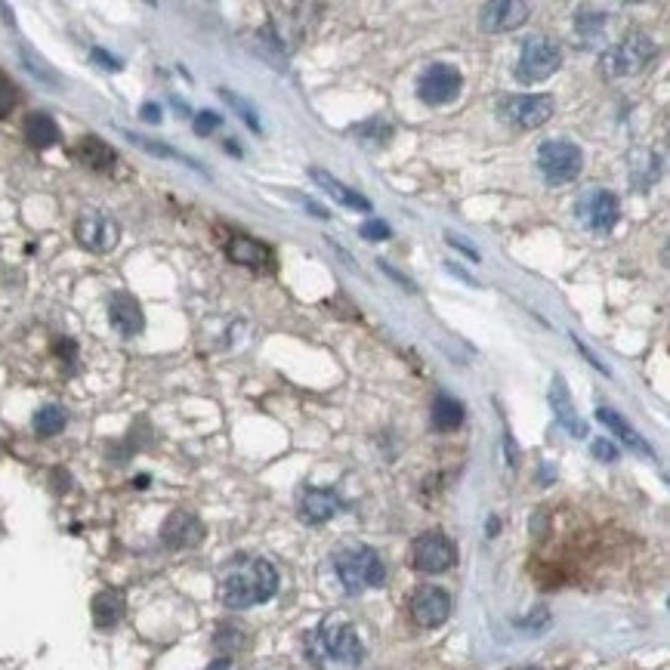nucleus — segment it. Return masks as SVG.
<instances>
[{
  "label": "nucleus",
  "instance_id": "nucleus-16",
  "mask_svg": "<svg viewBox=\"0 0 670 670\" xmlns=\"http://www.w3.org/2000/svg\"><path fill=\"white\" fill-rule=\"evenodd\" d=\"M109 322L121 337H136L146 328V315H143V306L136 303V297H130L127 291H115L109 297Z\"/></svg>",
  "mask_w": 670,
  "mask_h": 670
},
{
  "label": "nucleus",
  "instance_id": "nucleus-10",
  "mask_svg": "<svg viewBox=\"0 0 670 670\" xmlns=\"http://www.w3.org/2000/svg\"><path fill=\"white\" fill-rule=\"evenodd\" d=\"M618 217H621V204L606 189L593 186L578 198V220L596 235H609L615 229Z\"/></svg>",
  "mask_w": 670,
  "mask_h": 670
},
{
  "label": "nucleus",
  "instance_id": "nucleus-14",
  "mask_svg": "<svg viewBox=\"0 0 670 670\" xmlns=\"http://www.w3.org/2000/svg\"><path fill=\"white\" fill-rule=\"evenodd\" d=\"M528 16H532V7L522 4V0H491L479 10V25L488 34H504L525 25Z\"/></svg>",
  "mask_w": 670,
  "mask_h": 670
},
{
  "label": "nucleus",
  "instance_id": "nucleus-11",
  "mask_svg": "<svg viewBox=\"0 0 670 670\" xmlns=\"http://www.w3.org/2000/svg\"><path fill=\"white\" fill-rule=\"evenodd\" d=\"M75 238L93 254H109L118 248L121 226L109 214H102V210H84L75 223Z\"/></svg>",
  "mask_w": 670,
  "mask_h": 670
},
{
  "label": "nucleus",
  "instance_id": "nucleus-9",
  "mask_svg": "<svg viewBox=\"0 0 670 670\" xmlns=\"http://www.w3.org/2000/svg\"><path fill=\"white\" fill-rule=\"evenodd\" d=\"M464 75L448 62H433L427 72L417 78V96L423 105H448L461 96Z\"/></svg>",
  "mask_w": 670,
  "mask_h": 670
},
{
  "label": "nucleus",
  "instance_id": "nucleus-7",
  "mask_svg": "<svg viewBox=\"0 0 670 670\" xmlns=\"http://www.w3.org/2000/svg\"><path fill=\"white\" fill-rule=\"evenodd\" d=\"M556 112V99L550 93H535V96H507L498 102L501 121L519 127V130H538L544 127Z\"/></svg>",
  "mask_w": 670,
  "mask_h": 670
},
{
  "label": "nucleus",
  "instance_id": "nucleus-27",
  "mask_svg": "<svg viewBox=\"0 0 670 670\" xmlns=\"http://www.w3.org/2000/svg\"><path fill=\"white\" fill-rule=\"evenodd\" d=\"M214 646H217L220 655L232 658V652L244 646V630L235 627V624H220L217 633H214Z\"/></svg>",
  "mask_w": 670,
  "mask_h": 670
},
{
  "label": "nucleus",
  "instance_id": "nucleus-20",
  "mask_svg": "<svg viewBox=\"0 0 670 670\" xmlns=\"http://www.w3.org/2000/svg\"><path fill=\"white\" fill-rule=\"evenodd\" d=\"M596 420L603 423V427H606L609 433H615V436H618V439H621V442H624L627 448H633V451H637V454H643V457H652V461H655V451H652V445H649V442H646V439H643V436H640L637 430H633L630 423H627V420H624V417H621V414H618L615 408H609V405L596 408Z\"/></svg>",
  "mask_w": 670,
  "mask_h": 670
},
{
  "label": "nucleus",
  "instance_id": "nucleus-30",
  "mask_svg": "<svg viewBox=\"0 0 670 670\" xmlns=\"http://www.w3.org/2000/svg\"><path fill=\"white\" fill-rule=\"evenodd\" d=\"M16 102H19L16 84L7 75H0V118H7L16 109Z\"/></svg>",
  "mask_w": 670,
  "mask_h": 670
},
{
  "label": "nucleus",
  "instance_id": "nucleus-22",
  "mask_svg": "<svg viewBox=\"0 0 670 670\" xmlns=\"http://www.w3.org/2000/svg\"><path fill=\"white\" fill-rule=\"evenodd\" d=\"M75 158H78L84 167L96 170V173H109V170H115V161H118L115 149H112L109 143H102V139H99V136H93V133L78 139V146H75Z\"/></svg>",
  "mask_w": 670,
  "mask_h": 670
},
{
  "label": "nucleus",
  "instance_id": "nucleus-18",
  "mask_svg": "<svg viewBox=\"0 0 670 670\" xmlns=\"http://www.w3.org/2000/svg\"><path fill=\"white\" fill-rule=\"evenodd\" d=\"M226 257L238 266H248V269H272V263H275L266 244H260L257 238H248V235H232L226 241Z\"/></svg>",
  "mask_w": 670,
  "mask_h": 670
},
{
  "label": "nucleus",
  "instance_id": "nucleus-8",
  "mask_svg": "<svg viewBox=\"0 0 670 670\" xmlns=\"http://www.w3.org/2000/svg\"><path fill=\"white\" fill-rule=\"evenodd\" d=\"M411 562L423 575H442L457 562V547L445 532H423L411 544Z\"/></svg>",
  "mask_w": 670,
  "mask_h": 670
},
{
  "label": "nucleus",
  "instance_id": "nucleus-25",
  "mask_svg": "<svg viewBox=\"0 0 670 670\" xmlns=\"http://www.w3.org/2000/svg\"><path fill=\"white\" fill-rule=\"evenodd\" d=\"M65 423H68V411L62 405H44V408L34 411L31 427L41 439H53L65 430Z\"/></svg>",
  "mask_w": 670,
  "mask_h": 670
},
{
  "label": "nucleus",
  "instance_id": "nucleus-39",
  "mask_svg": "<svg viewBox=\"0 0 670 670\" xmlns=\"http://www.w3.org/2000/svg\"><path fill=\"white\" fill-rule=\"evenodd\" d=\"M207 670H232V658L220 655V658H214V661L207 664Z\"/></svg>",
  "mask_w": 670,
  "mask_h": 670
},
{
  "label": "nucleus",
  "instance_id": "nucleus-3",
  "mask_svg": "<svg viewBox=\"0 0 670 670\" xmlns=\"http://www.w3.org/2000/svg\"><path fill=\"white\" fill-rule=\"evenodd\" d=\"M334 569H337V578H340V584L349 596H359L365 590L383 587V581H386L383 556L374 547H346V550H340L337 559H334Z\"/></svg>",
  "mask_w": 670,
  "mask_h": 670
},
{
  "label": "nucleus",
  "instance_id": "nucleus-5",
  "mask_svg": "<svg viewBox=\"0 0 670 670\" xmlns=\"http://www.w3.org/2000/svg\"><path fill=\"white\" fill-rule=\"evenodd\" d=\"M559 62H562L559 47L550 38H544V34H535V38H525L522 41L519 59L513 65V75H516L519 84L532 87V84H541L550 75H556Z\"/></svg>",
  "mask_w": 670,
  "mask_h": 670
},
{
  "label": "nucleus",
  "instance_id": "nucleus-26",
  "mask_svg": "<svg viewBox=\"0 0 670 670\" xmlns=\"http://www.w3.org/2000/svg\"><path fill=\"white\" fill-rule=\"evenodd\" d=\"M606 13H596V10H590V7H581L578 10V16H575V28H578V34L581 38L590 44L596 34H599V28H606Z\"/></svg>",
  "mask_w": 670,
  "mask_h": 670
},
{
  "label": "nucleus",
  "instance_id": "nucleus-28",
  "mask_svg": "<svg viewBox=\"0 0 670 670\" xmlns=\"http://www.w3.org/2000/svg\"><path fill=\"white\" fill-rule=\"evenodd\" d=\"M127 139H130L133 146L146 149V152H152V155H158V158H176V161H186L189 167H198L195 161H189L186 155H180V152L170 149V146H164V143H152V139H146V136H136V133H127Z\"/></svg>",
  "mask_w": 670,
  "mask_h": 670
},
{
  "label": "nucleus",
  "instance_id": "nucleus-36",
  "mask_svg": "<svg viewBox=\"0 0 670 670\" xmlns=\"http://www.w3.org/2000/svg\"><path fill=\"white\" fill-rule=\"evenodd\" d=\"M93 62H99V68H105V72H118L121 68V59H115V56H109L105 50H93Z\"/></svg>",
  "mask_w": 670,
  "mask_h": 670
},
{
  "label": "nucleus",
  "instance_id": "nucleus-35",
  "mask_svg": "<svg viewBox=\"0 0 670 670\" xmlns=\"http://www.w3.org/2000/svg\"><path fill=\"white\" fill-rule=\"evenodd\" d=\"M445 238H448V244H451V248H457V251H461V254H467L470 260H479V251H476V248H470V244H467V241H464L461 235H454V232H445Z\"/></svg>",
  "mask_w": 670,
  "mask_h": 670
},
{
  "label": "nucleus",
  "instance_id": "nucleus-24",
  "mask_svg": "<svg viewBox=\"0 0 670 670\" xmlns=\"http://www.w3.org/2000/svg\"><path fill=\"white\" fill-rule=\"evenodd\" d=\"M430 420H433V430L439 433H451L464 423V405L451 399L448 393H439L433 399V411H430Z\"/></svg>",
  "mask_w": 670,
  "mask_h": 670
},
{
  "label": "nucleus",
  "instance_id": "nucleus-40",
  "mask_svg": "<svg viewBox=\"0 0 670 670\" xmlns=\"http://www.w3.org/2000/svg\"><path fill=\"white\" fill-rule=\"evenodd\" d=\"M149 482H152L149 476H136L133 479V488H149Z\"/></svg>",
  "mask_w": 670,
  "mask_h": 670
},
{
  "label": "nucleus",
  "instance_id": "nucleus-31",
  "mask_svg": "<svg viewBox=\"0 0 670 670\" xmlns=\"http://www.w3.org/2000/svg\"><path fill=\"white\" fill-rule=\"evenodd\" d=\"M359 235H362L365 241H386V238L393 235V229L386 226L383 220H368V223H362Z\"/></svg>",
  "mask_w": 670,
  "mask_h": 670
},
{
  "label": "nucleus",
  "instance_id": "nucleus-32",
  "mask_svg": "<svg viewBox=\"0 0 670 670\" xmlns=\"http://www.w3.org/2000/svg\"><path fill=\"white\" fill-rule=\"evenodd\" d=\"M220 124H223V118H220L217 112H198L192 127H195V133H198V136H207V133H214Z\"/></svg>",
  "mask_w": 670,
  "mask_h": 670
},
{
  "label": "nucleus",
  "instance_id": "nucleus-33",
  "mask_svg": "<svg viewBox=\"0 0 670 670\" xmlns=\"http://www.w3.org/2000/svg\"><path fill=\"white\" fill-rule=\"evenodd\" d=\"M593 457H596V461L615 464V461H618V448H615L609 439H596V442H593Z\"/></svg>",
  "mask_w": 670,
  "mask_h": 670
},
{
  "label": "nucleus",
  "instance_id": "nucleus-41",
  "mask_svg": "<svg viewBox=\"0 0 670 670\" xmlns=\"http://www.w3.org/2000/svg\"><path fill=\"white\" fill-rule=\"evenodd\" d=\"M522 670H541V667H522Z\"/></svg>",
  "mask_w": 670,
  "mask_h": 670
},
{
  "label": "nucleus",
  "instance_id": "nucleus-4",
  "mask_svg": "<svg viewBox=\"0 0 670 670\" xmlns=\"http://www.w3.org/2000/svg\"><path fill=\"white\" fill-rule=\"evenodd\" d=\"M658 56V44L643 31L627 34L624 41L609 47L603 53V75L606 78H630L649 68V62Z\"/></svg>",
  "mask_w": 670,
  "mask_h": 670
},
{
  "label": "nucleus",
  "instance_id": "nucleus-37",
  "mask_svg": "<svg viewBox=\"0 0 670 670\" xmlns=\"http://www.w3.org/2000/svg\"><path fill=\"white\" fill-rule=\"evenodd\" d=\"M143 118H146L149 124H158V121H161V105L146 102V105H143Z\"/></svg>",
  "mask_w": 670,
  "mask_h": 670
},
{
  "label": "nucleus",
  "instance_id": "nucleus-23",
  "mask_svg": "<svg viewBox=\"0 0 670 670\" xmlns=\"http://www.w3.org/2000/svg\"><path fill=\"white\" fill-rule=\"evenodd\" d=\"M22 130H25L28 146H31V149H38V152L59 146V139H62L59 124H56L53 115H47V112H31V115L25 118V127H22Z\"/></svg>",
  "mask_w": 670,
  "mask_h": 670
},
{
  "label": "nucleus",
  "instance_id": "nucleus-17",
  "mask_svg": "<svg viewBox=\"0 0 670 670\" xmlns=\"http://www.w3.org/2000/svg\"><path fill=\"white\" fill-rule=\"evenodd\" d=\"M550 405H553V414H556V423H559V427H566L575 439H584V436H587V423L578 417L575 402H572V396H569L566 377H562V374L553 377V386H550Z\"/></svg>",
  "mask_w": 670,
  "mask_h": 670
},
{
  "label": "nucleus",
  "instance_id": "nucleus-1",
  "mask_svg": "<svg viewBox=\"0 0 670 670\" xmlns=\"http://www.w3.org/2000/svg\"><path fill=\"white\" fill-rule=\"evenodd\" d=\"M278 593V572L263 556H238L220 581V603L232 612L263 606Z\"/></svg>",
  "mask_w": 670,
  "mask_h": 670
},
{
  "label": "nucleus",
  "instance_id": "nucleus-2",
  "mask_svg": "<svg viewBox=\"0 0 670 670\" xmlns=\"http://www.w3.org/2000/svg\"><path fill=\"white\" fill-rule=\"evenodd\" d=\"M306 652L309 658L325 667V664H340V667H356L365 658V643L359 630L343 618H328L306 637Z\"/></svg>",
  "mask_w": 670,
  "mask_h": 670
},
{
  "label": "nucleus",
  "instance_id": "nucleus-13",
  "mask_svg": "<svg viewBox=\"0 0 670 670\" xmlns=\"http://www.w3.org/2000/svg\"><path fill=\"white\" fill-rule=\"evenodd\" d=\"M204 541V525L192 510H173L161 525V544L167 550H192Z\"/></svg>",
  "mask_w": 670,
  "mask_h": 670
},
{
  "label": "nucleus",
  "instance_id": "nucleus-15",
  "mask_svg": "<svg viewBox=\"0 0 670 670\" xmlns=\"http://www.w3.org/2000/svg\"><path fill=\"white\" fill-rule=\"evenodd\" d=\"M297 510L306 525H325L328 519H334L343 510V501L334 488H303Z\"/></svg>",
  "mask_w": 670,
  "mask_h": 670
},
{
  "label": "nucleus",
  "instance_id": "nucleus-38",
  "mask_svg": "<svg viewBox=\"0 0 670 670\" xmlns=\"http://www.w3.org/2000/svg\"><path fill=\"white\" fill-rule=\"evenodd\" d=\"M448 272H451V275H457L461 281H467V285H473V288H476V278H473L470 272H464L461 266H451V263H448Z\"/></svg>",
  "mask_w": 670,
  "mask_h": 670
},
{
  "label": "nucleus",
  "instance_id": "nucleus-6",
  "mask_svg": "<svg viewBox=\"0 0 670 670\" xmlns=\"http://www.w3.org/2000/svg\"><path fill=\"white\" fill-rule=\"evenodd\" d=\"M538 170L550 186L572 183L584 170V152L572 139H547L538 149Z\"/></svg>",
  "mask_w": 670,
  "mask_h": 670
},
{
  "label": "nucleus",
  "instance_id": "nucleus-12",
  "mask_svg": "<svg viewBox=\"0 0 670 670\" xmlns=\"http://www.w3.org/2000/svg\"><path fill=\"white\" fill-rule=\"evenodd\" d=\"M451 615V596L448 590L442 587H417L414 596H411V618L417 627L423 630H433V627H442Z\"/></svg>",
  "mask_w": 670,
  "mask_h": 670
},
{
  "label": "nucleus",
  "instance_id": "nucleus-21",
  "mask_svg": "<svg viewBox=\"0 0 670 670\" xmlns=\"http://www.w3.org/2000/svg\"><path fill=\"white\" fill-rule=\"evenodd\" d=\"M309 176L315 180V186L319 189H325L337 204H343V207H352V210H362V214H371V201L359 192V189H349L346 183H340V180H334L331 173H325L322 167H309Z\"/></svg>",
  "mask_w": 670,
  "mask_h": 670
},
{
  "label": "nucleus",
  "instance_id": "nucleus-34",
  "mask_svg": "<svg viewBox=\"0 0 670 670\" xmlns=\"http://www.w3.org/2000/svg\"><path fill=\"white\" fill-rule=\"evenodd\" d=\"M53 349H56V356L65 359L68 365H72V362L78 359V343H75V340H68V337H59V340L53 343Z\"/></svg>",
  "mask_w": 670,
  "mask_h": 670
},
{
  "label": "nucleus",
  "instance_id": "nucleus-29",
  "mask_svg": "<svg viewBox=\"0 0 670 670\" xmlns=\"http://www.w3.org/2000/svg\"><path fill=\"white\" fill-rule=\"evenodd\" d=\"M220 96H223V99H226V102L232 105V109H235V112L241 115V121L248 124V127L254 130V133H260V130H263V127H260V118H257V112H254V105H248V102H244V99H241L238 93H232V90H220Z\"/></svg>",
  "mask_w": 670,
  "mask_h": 670
},
{
  "label": "nucleus",
  "instance_id": "nucleus-19",
  "mask_svg": "<svg viewBox=\"0 0 670 670\" xmlns=\"http://www.w3.org/2000/svg\"><path fill=\"white\" fill-rule=\"evenodd\" d=\"M90 615H93V624L99 630H112L121 624V618L127 615V596L115 587H105L93 596L90 603Z\"/></svg>",
  "mask_w": 670,
  "mask_h": 670
}]
</instances>
